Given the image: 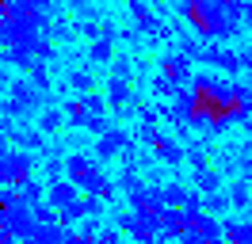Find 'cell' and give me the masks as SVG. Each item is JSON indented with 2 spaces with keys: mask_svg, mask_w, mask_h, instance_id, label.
<instances>
[{
  "mask_svg": "<svg viewBox=\"0 0 252 244\" xmlns=\"http://www.w3.org/2000/svg\"><path fill=\"white\" fill-rule=\"evenodd\" d=\"M62 126H69L62 107H42V111H38V130H42L46 137H50V134H58Z\"/></svg>",
  "mask_w": 252,
  "mask_h": 244,
  "instance_id": "cell-17",
  "label": "cell"
},
{
  "mask_svg": "<svg viewBox=\"0 0 252 244\" xmlns=\"http://www.w3.org/2000/svg\"><path fill=\"white\" fill-rule=\"evenodd\" d=\"M172 244H180V241H172Z\"/></svg>",
  "mask_w": 252,
  "mask_h": 244,
  "instance_id": "cell-35",
  "label": "cell"
},
{
  "mask_svg": "<svg viewBox=\"0 0 252 244\" xmlns=\"http://www.w3.org/2000/svg\"><path fill=\"white\" fill-rule=\"evenodd\" d=\"M38 221H34V210L27 202H19L12 210H0V233L4 237H16V241H31Z\"/></svg>",
  "mask_w": 252,
  "mask_h": 244,
  "instance_id": "cell-5",
  "label": "cell"
},
{
  "mask_svg": "<svg viewBox=\"0 0 252 244\" xmlns=\"http://www.w3.org/2000/svg\"><path fill=\"white\" fill-rule=\"evenodd\" d=\"M69 88L77 92V95H88V92H95V80H92L88 69H73L69 73Z\"/></svg>",
  "mask_w": 252,
  "mask_h": 244,
  "instance_id": "cell-22",
  "label": "cell"
},
{
  "mask_svg": "<svg viewBox=\"0 0 252 244\" xmlns=\"http://www.w3.org/2000/svg\"><path fill=\"white\" fill-rule=\"evenodd\" d=\"M221 237H225L229 244H252V221H249V217L221 221Z\"/></svg>",
  "mask_w": 252,
  "mask_h": 244,
  "instance_id": "cell-15",
  "label": "cell"
},
{
  "mask_svg": "<svg viewBox=\"0 0 252 244\" xmlns=\"http://www.w3.org/2000/svg\"><path fill=\"white\" fill-rule=\"evenodd\" d=\"M19 198L34 210L38 202H46V187H42V183H34V180H27V183H19Z\"/></svg>",
  "mask_w": 252,
  "mask_h": 244,
  "instance_id": "cell-21",
  "label": "cell"
},
{
  "mask_svg": "<svg viewBox=\"0 0 252 244\" xmlns=\"http://www.w3.org/2000/svg\"><path fill=\"white\" fill-rule=\"evenodd\" d=\"M34 221H38V225H58V210H54L50 202H38V206H34Z\"/></svg>",
  "mask_w": 252,
  "mask_h": 244,
  "instance_id": "cell-27",
  "label": "cell"
},
{
  "mask_svg": "<svg viewBox=\"0 0 252 244\" xmlns=\"http://www.w3.org/2000/svg\"><path fill=\"white\" fill-rule=\"evenodd\" d=\"M184 23L203 42H229L245 23V0H184Z\"/></svg>",
  "mask_w": 252,
  "mask_h": 244,
  "instance_id": "cell-2",
  "label": "cell"
},
{
  "mask_svg": "<svg viewBox=\"0 0 252 244\" xmlns=\"http://www.w3.org/2000/svg\"><path fill=\"white\" fill-rule=\"evenodd\" d=\"M0 237H4V233H0Z\"/></svg>",
  "mask_w": 252,
  "mask_h": 244,
  "instance_id": "cell-37",
  "label": "cell"
},
{
  "mask_svg": "<svg viewBox=\"0 0 252 244\" xmlns=\"http://www.w3.org/2000/svg\"><path fill=\"white\" fill-rule=\"evenodd\" d=\"M134 145V137L126 134L123 126H111L107 134H99L95 137V145H92V152H95V160L103 164V160H115V156H123L126 149Z\"/></svg>",
  "mask_w": 252,
  "mask_h": 244,
  "instance_id": "cell-10",
  "label": "cell"
},
{
  "mask_svg": "<svg viewBox=\"0 0 252 244\" xmlns=\"http://www.w3.org/2000/svg\"><path fill=\"white\" fill-rule=\"evenodd\" d=\"M0 88H12V80H8V73L0 69Z\"/></svg>",
  "mask_w": 252,
  "mask_h": 244,
  "instance_id": "cell-33",
  "label": "cell"
},
{
  "mask_svg": "<svg viewBox=\"0 0 252 244\" xmlns=\"http://www.w3.org/2000/svg\"><path fill=\"white\" fill-rule=\"evenodd\" d=\"M103 202H107V198H99V195H80V214H84V217H99V214H103Z\"/></svg>",
  "mask_w": 252,
  "mask_h": 244,
  "instance_id": "cell-26",
  "label": "cell"
},
{
  "mask_svg": "<svg viewBox=\"0 0 252 244\" xmlns=\"http://www.w3.org/2000/svg\"><path fill=\"white\" fill-rule=\"evenodd\" d=\"M119 229H123V237H130L134 244H160V221L142 217V214H134V210L119 214Z\"/></svg>",
  "mask_w": 252,
  "mask_h": 244,
  "instance_id": "cell-6",
  "label": "cell"
},
{
  "mask_svg": "<svg viewBox=\"0 0 252 244\" xmlns=\"http://www.w3.org/2000/svg\"><path fill=\"white\" fill-rule=\"evenodd\" d=\"M157 111L176 130L195 126V130H206V134H218V130H229L237 122L252 119V88L218 73H195V80L188 88H180Z\"/></svg>",
  "mask_w": 252,
  "mask_h": 244,
  "instance_id": "cell-1",
  "label": "cell"
},
{
  "mask_svg": "<svg viewBox=\"0 0 252 244\" xmlns=\"http://www.w3.org/2000/svg\"><path fill=\"white\" fill-rule=\"evenodd\" d=\"M188 164L195 168V172H203V168H210V156H206L199 145H191V149H188Z\"/></svg>",
  "mask_w": 252,
  "mask_h": 244,
  "instance_id": "cell-29",
  "label": "cell"
},
{
  "mask_svg": "<svg viewBox=\"0 0 252 244\" xmlns=\"http://www.w3.org/2000/svg\"><path fill=\"white\" fill-rule=\"evenodd\" d=\"M46 202L54 210H69V206L80 202V187L73 180H54V183H46Z\"/></svg>",
  "mask_w": 252,
  "mask_h": 244,
  "instance_id": "cell-11",
  "label": "cell"
},
{
  "mask_svg": "<svg viewBox=\"0 0 252 244\" xmlns=\"http://www.w3.org/2000/svg\"><path fill=\"white\" fill-rule=\"evenodd\" d=\"M84 130L99 137V134H107V130H111V122H107V115H99V119H88V126H84Z\"/></svg>",
  "mask_w": 252,
  "mask_h": 244,
  "instance_id": "cell-32",
  "label": "cell"
},
{
  "mask_svg": "<svg viewBox=\"0 0 252 244\" xmlns=\"http://www.w3.org/2000/svg\"><path fill=\"white\" fill-rule=\"evenodd\" d=\"M107 107L115 115H130L138 111V92H134V80H123V76H107Z\"/></svg>",
  "mask_w": 252,
  "mask_h": 244,
  "instance_id": "cell-9",
  "label": "cell"
},
{
  "mask_svg": "<svg viewBox=\"0 0 252 244\" xmlns=\"http://www.w3.org/2000/svg\"><path fill=\"white\" fill-rule=\"evenodd\" d=\"M95 244H123V229H119V225H107V229H99Z\"/></svg>",
  "mask_w": 252,
  "mask_h": 244,
  "instance_id": "cell-31",
  "label": "cell"
},
{
  "mask_svg": "<svg viewBox=\"0 0 252 244\" xmlns=\"http://www.w3.org/2000/svg\"><path fill=\"white\" fill-rule=\"evenodd\" d=\"M95 168H99V160H92L88 152H69V156H65V180H73V183L80 187V183L88 180Z\"/></svg>",
  "mask_w": 252,
  "mask_h": 244,
  "instance_id": "cell-14",
  "label": "cell"
},
{
  "mask_svg": "<svg viewBox=\"0 0 252 244\" xmlns=\"http://www.w3.org/2000/svg\"><path fill=\"white\" fill-rule=\"evenodd\" d=\"M65 111V122H69V126H73V130H84V126H88V119H92V115H88V107H84V99H69V103L62 107Z\"/></svg>",
  "mask_w": 252,
  "mask_h": 244,
  "instance_id": "cell-18",
  "label": "cell"
},
{
  "mask_svg": "<svg viewBox=\"0 0 252 244\" xmlns=\"http://www.w3.org/2000/svg\"><path fill=\"white\" fill-rule=\"evenodd\" d=\"M80 99H84V107H88V115H92V119H99V115H107V111H111L103 92H88V95H80Z\"/></svg>",
  "mask_w": 252,
  "mask_h": 244,
  "instance_id": "cell-23",
  "label": "cell"
},
{
  "mask_svg": "<svg viewBox=\"0 0 252 244\" xmlns=\"http://www.w3.org/2000/svg\"><path fill=\"white\" fill-rule=\"evenodd\" d=\"M160 76H168L176 88H188L191 80H195V65L184 50H168V54H160V65H157Z\"/></svg>",
  "mask_w": 252,
  "mask_h": 244,
  "instance_id": "cell-8",
  "label": "cell"
},
{
  "mask_svg": "<svg viewBox=\"0 0 252 244\" xmlns=\"http://www.w3.org/2000/svg\"><path fill=\"white\" fill-rule=\"evenodd\" d=\"M42 103H46V92H38L27 80V76H19V80H12V88H8V99L0 103V111H4V119H27V115H34V111H42Z\"/></svg>",
  "mask_w": 252,
  "mask_h": 244,
  "instance_id": "cell-3",
  "label": "cell"
},
{
  "mask_svg": "<svg viewBox=\"0 0 252 244\" xmlns=\"http://www.w3.org/2000/svg\"><path fill=\"white\" fill-rule=\"evenodd\" d=\"M0 8H4V4H0Z\"/></svg>",
  "mask_w": 252,
  "mask_h": 244,
  "instance_id": "cell-36",
  "label": "cell"
},
{
  "mask_svg": "<svg viewBox=\"0 0 252 244\" xmlns=\"http://www.w3.org/2000/svg\"><path fill=\"white\" fill-rule=\"evenodd\" d=\"M225 195H229V206H233V210H245V206L252 202L249 180H237V183H229V191H225Z\"/></svg>",
  "mask_w": 252,
  "mask_h": 244,
  "instance_id": "cell-20",
  "label": "cell"
},
{
  "mask_svg": "<svg viewBox=\"0 0 252 244\" xmlns=\"http://www.w3.org/2000/svg\"><path fill=\"white\" fill-rule=\"evenodd\" d=\"M111 76L134 80V65H130V58H115V61H111Z\"/></svg>",
  "mask_w": 252,
  "mask_h": 244,
  "instance_id": "cell-28",
  "label": "cell"
},
{
  "mask_svg": "<svg viewBox=\"0 0 252 244\" xmlns=\"http://www.w3.org/2000/svg\"><path fill=\"white\" fill-rule=\"evenodd\" d=\"M149 152L157 156L160 164H184V160H188V149H184L176 137H168V134H160L157 141L149 145Z\"/></svg>",
  "mask_w": 252,
  "mask_h": 244,
  "instance_id": "cell-12",
  "label": "cell"
},
{
  "mask_svg": "<svg viewBox=\"0 0 252 244\" xmlns=\"http://www.w3.org/2000/svg\"><path fill=\"white\" fill-rule=\"evenodd\" d=\"M195 187H199V195H218L221 191V176L214 168H203V172H195Z\"/></svg>",
  "mask_w": 252,
  "mask_h": 244,
  "instance_id": "cell-19",
  "label": "cell"
},
{
  "mask_svg": "<svg viewBox=\"0 0 252 244\" xmlns=\"http://www.w3.org/2000/svg\"><path fill=\"white\" fill-rule=\"evenodd\" d=\"M149 88H153V95H160V99H172V95H176V92H180V88H176V84H172V80H168V76H153V80H149Z\"/></svg>",
  "mask_w": 252,
  "mask_h": 244,
  "instance_id": "cell-25",
  "label": "cell"
},
{
  "mask_svg": "<svg viewBox=\"0 0 252 244\" xmlns=\"http://www.w3.org/2000/svg\"><path fill=\"white\" fill-rule=\"evenodd\" d=\"M34 180V156L27 149H4L0 152V187H19V183Z\"/></svg>",
  "mask_w": 252,
  "mask_h": 244,
  "instance_id": "cell-4",
  "label": "cell"
},
{
  "mask_svg": "<svg viewBox=\"0 0 252 244\" xmlns=\"http://www.w3.org/2000/svg\"><path fill=\"white\" fill-rule=\"evenodd\" d=\"M188 187H184V183H160V202H164V206H168V210H184V206H188Z\"/></svg>",
  "mask_w": 252,
  "mask_h": 244,
  "instance_id": "cell-16",
  "label": "cell"
},
{
  "mask_svg": "<svg viewBox=\"0 0 252 244\" xmlns=\"http://www.w3.org/2000/svg\"><path fill=\"white\" fill-rule=\"evenodd\" d=\"M249 191H252V176H249Z\"/></svg>",
  "mask_w": 252,
  "mask_h": 244,
  "instance_id": "cell-34",
  "label": "cell"
},
{
  "mask_svg": "<svg viewBox=\"0 0 252 244\" xmlns=\"http://www.w3.org/2000/svg\"><path fill=\"white\" fill-rule=\"evenodd\" d=\"M199 61H203V65H210L214 73H225V76H237L241 69H245L241 54H237V50H229L225 42H206L203 54H199Z\"/></svg>",
  "mask_w": 252,
  "mask_h": 244,
  "instance_id": "cell-7",
  "label": "cell"
},
{
  "mask_svg": "<svg viewBox=\"0 0 252 244\" xmlns=\"http://www.w3.org/2000/svg\"><path fill=\"white\" fill-rule=\"evenodd\" d=\"M225 206H229V195H203V210L206 214H214V210H225Z\"/></svg>",
  "mask_w": 252,
  "mask_h": 244,
  "instance_id": "cell-30",
  "label": "cell"
},
{
  "mask_svg": "<svg viewBox=\"0 0 252 244\" xmlns=\"http://www.w3.org/2000/svg\"><path fill=\"white\" fill-rule=\"evenodd\" d=\"M115 38H119V34H115V27H103V34H99V38H92V46H88V61H92V65H111V61H115Z\"/></svg>",
  "mask_w": 252,
  "mask_h": 244,
  "instance_id": "cell-13",
  "label": "cell"
},
{
  "mask_svg": "<svg viewBox=\"0 0 252 244\" xmlns=\"http://www.w3.org/2000/svg\"><path fill=\"white\" fill-rule=\"evenodd\" d=\"M27 80H31L38 92H50V69H46V61H34L31 73H27Z\"/></svg>",
  "mask_w": 252,
  "mask_h": 244,
  "instance_id": "cell-24",
  "label": "cell"
}]
</instances>
